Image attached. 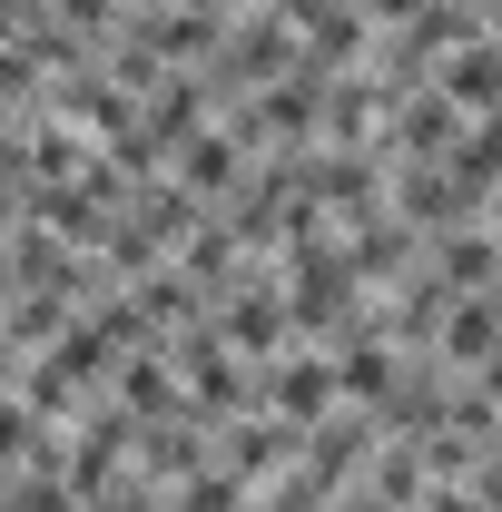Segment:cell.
<instances>
[{
	"instance_id": "5",
	"label": "cell",
	"mask_w": 502,
	"mask_h": 512,
	"mask_svg": "<svg viewBox=\"0 0 502 512\" xmlns=\"http://www.w3.org/2000/svg\"><path fill=\"white\" fill-rule=\"evenodd\" d=\"M227 168H237V138H197V148H188V197L227 188Z\"/></svg>"
},
{
	"instance_id": "2",
	"label": "cell",
	"mask_w": 502,
	"mask_h": 512,
	"mask_svg": "<svg viewBox=\"0 0 502 512\" xmlns=\"http://www.w3.org/2000/svg\"><path fill=\"white\" fill-rule=\"evenodd\" d=\"M335 384L345 375H325V365H286V375H276V414H286V424H315V414L335 404Z\"/></svg>"
},
{
	"instance_id": "3",
	"label": "cell",
	"mask_w": 502,
	"mask_h": 512,
	"mask_svg": "<svg viewBox=\"0 0 502 512\" xmlns=\"http://www.w3.org/2000/svg\"><path fill=\"white\" fill-rule=\"evenodd\" d=\"M286 325H296V306H276V296H247V306L227 316V335H237L247 355H276V345H286Z\"/></svg>"
},
{
	"instance_id": "1",
	"label": "cell",
	"mask_w": 502,
	"mask_h": 512,
	"mask_svg": "<svg viewBox=\"0 0 502 512\" xmlns=\"http://www.w3.org/2000/svg\"><path fill=\"white\" fill-rule=\"evenodd\" d=\"M463 138V109H453V89H424L414 109H404V148L414 158H434V148H453Z\"/></svg>"
},
{
	"instance_id": "4",
	"label": "cell",
	"mask_w": 502,
	"mask_h": 512,
	"mask_svg": "<svg viewBox=\"0 0 502 512\" xmlns=\"http://www.w3.org/2000/svg\"><path fill=\"white\" fill-rule=\"evenodd\" d=\"M483 276H493V247H483V237H453L443 266H434V286H453V296H463V286H483Z\"/></svg>"
},
{
	"instance_id": "6",
	"label": "cell",
	"mask_w": 502,
	"mask_h": 512,
	"mask_svg": "<svg viewBox=\"0 0 502 512\" xmlns=\"http://www.w3.org/2000/svg\"><path fill=\"white\" fill-rule=\"evenodd\" d=\"M443 355H493V306H453V335H443Z\"/></svg>"
}]
</instances>
